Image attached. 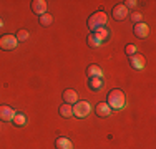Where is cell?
Here are the masks:
<instances>
[{"label":"cell","mask_w":156,"mask_h":149,"mask_svg":"<svg viewBox=\"0 0 156 149\" xmlns=\"http://www.w3.org/2000/svg\"><path fill=\"white\" fill-rule=\"evenodd\" d=\"M63 99H65V103L66 104H75L78 101V93L75 91V89H72V88H68V89H65L63 91Z\"/></svg>","instance_id":"8fae6325"},{"label":"cell","mask_w":156,"mask_h":149,"mask_svg":"<svg viewBox=\"0 0 156 149\" xmlns=\"http://www.w3.org/2000/svg\"><path fill=\"white\" fill-rule=\"evenodd\" d=\"M129 65L133 66V70H143L144 68V65H146V60H144L143 55H133V57H129Z\"/></svg>","instance_id":"ba28073f"},{"label":"cell","mask_w":156,"mask_h":149,"mask_svg":"<svg viewBox=\"0 0 156 149\" xmlns=\"http://www.w3.org/2000/svg\"><path fill=\"white\" fill-rule=\"evenodd\" d=\"M72 109H73V116L81 119V118H87L88 114H90L91 106H90L88 101H81V99H78V101L72 106Z\"/></svg>","instance_id":"3957f363"},{"label":"cell","mask_w":156,"mask_h":149,"mask_svg":"<svg viewBox=\"0 0 156 149\" xmlns=\"http://www.w3.org/2000/svg\"><path fill=\"white\" fill-rule=\"evenodd\" d=\"M2 27H3V20L0 18V28H2Z\"/></svg>","instance_id":"cb8c5ba5"},{"label":"cell","mask_w":156,"mask_h":149,"mask_svg":"<svg viewBox=\"0 0 156 149\" xmlns=\"http://www.w3.org/2000/svg\"><path fill=\"white\" fill-rule=\"evenodd\" d=\"M111 17H113L115 20H118V22L125 20V18L128 17V9H126L123 3H118V5H115L113 10H111Z\"/></svg>","instance_id":"8992f818"},{"label":"cell","mask_w":156,"mask_h":149,"mask_svg":"<svg viewBox=\"0 0 156 149\" xmlns=\"http://www.w3.org/2000/svg\"><path fill=\"white\" fill-rule=\"evenodd\" d=\"M30 7H32V12L37 13L38 17L43 13H47V2L45 0H33L30 3Z\"/></svg>","instance_id":"30bf717a"},{"label":"cell","mask_w":156,"mask_h":149,"mask_svg":"<svg viewBox=\"0 0 156 149\" xmlns=\"http://www.w3.org/2000/svg\"><path fill=\"white\" fill-rule=\"evenodd\" d=\"M88 88H90L91 91H100V89L103 88V80L101 78H90V80H88Z\"/></svg>","instance_id":"5bb4252c"},{"label":"cell","mask_w":156,"mask_h":149,"mask_svg":"<svg viewBox=\"0 0 156 149\" xmlns=\"http://www.w3.org/2000/svg\"><path fill=\"white\" fill-rule=\"evenodd\" d=\"M93 33H96V36H98L101 42H106V40L110 38V32H108V27H101V28H98L96 32H93Z\"/></svg>","instance_id":"d6986e66"},{"label":"cell","mask_w":156,"mask_h":149,"mask_svg":"<svg viewBox=\"0 0 156 149\" xmlns=\"http://www.w3.org/2000/svg\"><path fill=\"white\" fill-rule=\"evenodd\" d=\"M125 51H126V55H128V57H133V55H136V47L133 43H129V45H126Z\"/></svg>","instance_id":"44dd1931"},{"label":"cell","mask_w":156,"mask_h":149,"mask_svg":"<svg viewBox=\"0 0 156 149\" xmlns=\"http://www.w3.org/2000/svg\"><path fill=\"white\" fill-rule=\"evenodd\" d=\"M60 116L62 118H72L73 116V109H72V104H66V103H63L62 106H60Z\"/></svg>","instance_id":"2e32d148"},{"label":"cell","mask_w":156,"mask_h":149,"mask_svg":"<svg viewBox=\"0 0 156 149\" xmlns=\"http://www.w3.org/2000/svg\"><path fill=\"white\" fill-rule=\"evenodd\" d=\"M87 25H88V28L91 30V33L96 32V30L101 28V27H108V15L105 12H101V10L91 13L87 20Z\"/></svg>","instance_id":"7a4b0ae2"},{"label":"cell","mask_w":156,"mask_h":149,"mask_svg":"<svg viewBox=\"0 0 156 149\" xmlns=\"http://www.w3.org/2000/svg\"><path fill=\"white\" fill-rule=\"evenodd\" d=\"M123 5L126 9H135V7L138 5V2H136V0H126V2H123Z\"/></svg>","instance_id":"603a6c76"},{"label":"cell","mask_w":156,"mask_h":149,"mask_svg":"<svg viewBox=\"0 0 156 149\" xmlns=\"http://www.w3.org/2000/svg\"><path fill=\"white\" fill-rule=\"evenodd\" d=\"M55 147L57 149H73V143L68 139V137H57Z\"/></svg>","instance_id":"4fadbf2b"},{"label":"cell","mask_w":156,"mask_h":149,"mask_svg":"<svg viewBox=\"0 0 156 149\" xmlns=\"http://www.w3.org/2000/svg\"><path fill=\"white\" fill-rule=\"evenodd\" d=\"M12 123H13L15 126H18V128H22V126H25V124H27V116H25L23 113H17L15 116H13Z\"/></svg>","instance_id":"ac0fdd59"},{"label":"cell","mask_w":156,"mask_h":149,"mask_svg":"<svg viewBox=\"0 0 156 149\" xmlns=\"http://www.w3.org/2000/svg\"><path fill=\"white\" fill-rule=\"evenodd\" d=\"M133 33H135L138 38H146V36L150 35V27H148L144 22H140V23L135 25V28H133Z\"/></svg>","instance_id":"9c48e42d"},{"label":"cell","mask_w":156,"mask_h":149,"mask_svg":"<svg viewBox=\"0 0 156 149\" xmlns=\"http://www.w3.org/2000/svg\"><path fill=\"white\" fill-rule=\"evenodd\" d=\"M87 43H88V47H91V48H98V47H101V40L96 36V33H90V35L87 36Z\"/></svg>","instance_id":"9a60e30c"},{"label":"cell","mask_w":156,"mask_h":149,"mask_svg":"<svg viewBox=\"0 0 156 149\" xmlns=\"http://www.w3.org/2000/svg\"><path fill=\"white\" fill-rule=\"evenodd\" d=\"M106 103H108V106L111 108V111H121V109H125V106H126V96L121 89L115 88L108 93Z\"/></svg>","instance_id":"6da1fadb"},{"label":"cell","mask_w":156,"mask_h":149,"mask_svg":"<svg viewBox=\"0 0 156 149\" xmlns=\"http://www.w3.org/2000/svg\"><path fill=\"white\" fill-rule=\"evenodd\" d=\"M15 36H17L18 43H22V42H27V40H28V36H30V33H28V30H18Z\"/></svg>","instance_id":"ffe728a7"},{"label":"cell","mask_w":156,"mask_h":149,"mask_svg":"<svg viewBox=\"0 0 156 149\" xmlns=\"http://www.w3.org/2000/svg\"><path fill=\"white\" fill-rule=\"evenodd\" d=\"M95 113H96V116H100V118H108V116H111L113 111H111V108L108 106V103L101 101L95 106Z\"/></svg>","instance_id":"52a82bcc"},{"label":"cell","mask_w":156,"mask_h":149,"mask_svg":"<svg viewBox=\"0 0 156 149\" xmlns=\"http://www.w3.org/2000/svg\"><path fill=\"white\" fill-rule=\"evenodd\" d=\"M15 114H17V111L13 109L12 106H9V104H2V106H0V119H2V121L10 123Z\"/></svg>","instance_id":"5b68a950"},{"label":"cell","mask_w":156,"mask_h":149,"mask_svg":"<svg viewBox=\"0 0 156 149\" xmlns=\"http://www.w3.org/2000/svg\"><path fill=\"white\" fill-rule=\"evenodd\" d=\"M129 18H131V22H135V25H136V23H140V22H141L143 15H141L140 12H133L131 15H129Z\"/></svg>","instance_id":"7402d4cb"},{"label":"cell","mask_w":156,"mask_h":149,"mask_svg":"<svg viewBox=\"0 0 156 149\" xmlns=\"http://www.w3.org/2000/svg\"><path fill=\"white\" fill-rule=\"evenodd\" d=\"M38 23L42 25V27H50L51 23H53V15L50 13H43L38 17Z\"/></svg>","instance_id":"e0dca14e"},{"label":"cell","mask_w":156,"mask_h":149,"mask_svg":"<svg viewBox=\"0 0 156 149\" xmlns=\"http://www.w3.org/2000/svg\"><path fill=\"white\" fill-rule=\"evenodd\" d=\"M87 74H88V78H101L103 80V70L100 68L98 65H90L88 66Z\"/></svg>","instance_id":"7c38bea8"},{"label":"cell","mask_w":156,"mask_h":149,"mask_svg":"<svg viewBox=\"0 0 156 149\" xmlns=\"http://www.w3.org/2000/svg\"><path fill=\"white\" fill-rule=\"evenodd\" d=\"M18 47V40L17 36L10 35V33H7V35H2L0 36V50H15Z\"/></svg>","instance_id":"277c9868"}]
</instances>
